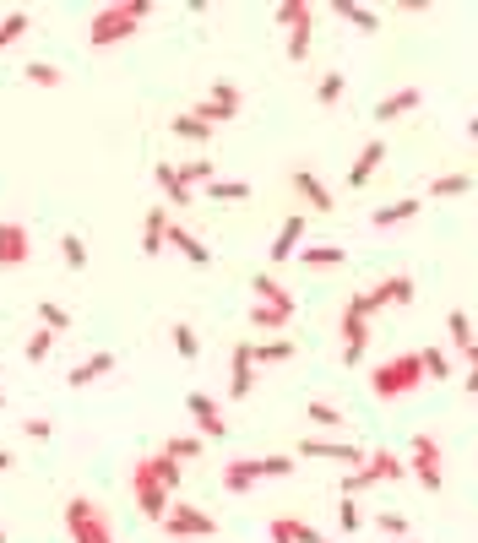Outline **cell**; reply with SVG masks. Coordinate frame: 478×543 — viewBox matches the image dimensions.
<instances>
[{"label": "cell", "mask_w": 478, "mask_h": 543, "mask_svg": "<svg viewBox=\"0 0 478 543\" xmlns=\"http://www.w3.org/2000/svg\"><path fill=\"white\" fill-rule=\"evenodd\" d=\"M147 16H152V0H120V5H103V11L93 16V27H87V44H93V49H109V44L131 38Z\"/></svg>", "instance_id": "1"}, {"label": "cell", "mask_w": 478, "mask_h": 543, "mask_svg": "<svg viewBox=\"0 0 478 543\" xmlns=\"http://www.w3.org/2000/svg\"><path fill=\"white\" fill-rule=\"evenodd\" d=\"M419 381H424L419 354H397V359H386V364H376V370H370V392H376L381 402H403V397H414V392H419Z\"/></svg>", "instance_id": "2"}, {"label": "cell", "mask_w": 478, "mask_h": 543, "mask_svg": "<svg viewBox=\"0 0 478 543\" xmlns=\"http://www.w3.org/2000/svg\"><path fill=\"white\" fill-rule=\"evenodd\" d=\"M65 538L71 543H114L109 506H98V500H87V495H71V500H65Z\"/></svg>", "instance_id": "3"}, {"label": "cell", "mask_w": 478, "mask_h": 543, "mask_svg": "<svg viewBox=\"0 0 478 543\" xmlns=\"http://www.w3.org/2000/svg\"><path fill=\"white\" fill-rule=\"evenodd\" d=\"M386 305H414V277H408V272H392V277L376 283L370 294H354V299H348V310H359L365 321H370L376 310H386Z\"/></svg>", "instance_id": "4"}, {"label": "cell", "mask_w": 478, "mask_h": 543, "mask_svg": "<svg viewBox=\"0 0 478 543\" xmlns=\"http://www.w3.org/2000/svg\"><path fill=\"white\" fill-rule=\"evenodd\" d=\"M218 533V517H207V511H196L190 500H174L169 506V517H163V538L174 543H190V538H212Z\"/></svg>", "instance_id": "5"}, {"label": "cell", "mask_w": 478, "mask_h": 543, "mask_svg": "<svg viewBox=\"0 0 478 543\" xmlns=\"http://www.w3.org/2000/svg\"><path fill=\"white\" fill-rule=\"evenodd\" d=\"M131 500H136V511H141V517H152V522H163V517H169V506H174V500H169V490L152 479L147 457L131 468Z\"/></svg>", "instance_id": "6"}, {"label": "cell", "mask_w": 478, "mask_h": 543, "mask_svg": "<svg viewBox=\"0 0 478 543\" xmlns=\"http://www.w3.org/2000/svg\"><path fill=\"white\" fill-rule=\"evenodd\" d=\"M408 468H414V479H419L430 495L446 490V473H441V441H435V435H414V446H408Z\"/></svg>", "instance_id": "7"}, {"label": "cell", "mask_w": 478, "mask_h": 543, "mask_svg": "<svg viewBox=\"0 0 478 543\" xmlns=\"http://www.w3.org/2000/svg\"><path fill=\"white\" fill-rule=\"evenodd\" d=\"M239 103H245V98H239V87H234L229 76H218V82H212V92L196 103V120L223 125V120H234V114H239Z\"/></svg>", "instance_id": "8"}, {"label": "cell", "mask_w": 478, "mask_h": 543, "mask_svg": "<svg viewBox=\"0 0 478 543\" xmlns=\"http://www.w3.org/2000/svg\"><path fill=\"white\" fill-rule=\"evenodd\" d=\"M27 256H33V239H27V228H22V223H11V218H0V272H16V267H27Z\"/></svg>", "instance_id": "9"}, {"label": "cell", "mask_w": 478, "mask_h": 543, "mask_svg": "<svg viewBox=\"0 0 478 543\" xmlns=\"http://www.w3.org/2000/svg\"><path fill=\"white\" fill-rule=\"evenodd\" d=\"M185 413L196 419V430H201V441H223V435H229V419L218 413V402H212L207 392H190V402H185Z\"/></svg>", "instance_id": "10"}, {"label": "cell", "mask_w": 478, "mask_h": 543, "mask_svg": "<svg viewBox=\"0 0 478 543\" xmlns=\"http://www.w3.org/2000/svg\"><path fill=\"white\" fill-rule=\"evenodd\" d=\"M250 386H256V348H250V343H234V354H229V392H234V397H250Z\"/></svg>", "instance_id": "11"}, {"label": "cell", "mask_w": 478, "mask_h": 543, "mask_svg": "<svg viewBox=\"0 0 478 543\" xmlns=\"http://www.w3.org/2000/svg\"><path fill=\"white\" fill-rule=\"evenodd\" d=\"M299 457H327V462H343L348 473L370 462V451H359V446H337V441H299Z\"/></svg>", "instance_id": "12"}, {"label": "cell", "mask_w": 478, "mask_h": 543, "mask_svg": "<svg viewBox=\"0 0 478 543\" xmlns=\"http://www.w3.org/2000/svg\"><path fill=\"white\" fill-rule=\"evenodd\" d=\"M365 348H370V321H365L359 310H343V359H348V364H359V359H365Z\"/></svg>", "instance_id": "13"}, {"label": "cell", "mask_w": 478, "mask_h": 543, "mask_svg": "<svg viewBox=\"0 0 478 543\" xmlns=\"http://www.w3.org/2000/svg\"><path fill=\"white\" fill-rule=\"evenodd\" d=\"M261 484V462L256 457H234V462H223V490L229 495H250Z\"/></svg>", "instance_id": "14"}, {"label": "cell", "mask_w": 478, "mask_h": 543, "mask_svg": "<svg viewBox=\"0 0 478 543\" xmlns=\"http://www.w3.org/2000/svg\"><path fill=\"white\" fill-rule=\"evenodd\" d=\"M267 538L272 543H321V533H316L310 522H299V517H272V522H267Z\"/></svg>", "instance_id": "15"}, {"label": "cell", "mask_w": 478, "mask_h": 543, "mask_svg": "<svg viewBox=\"0 0 478 543\" xmlns=\"http://www.w3.org/2000/svg\"><path fill=\"white\" fill-rule=\"evenodd\" d=\"M294 190L305 196V207H310V212H332V207H337V196H332V190H327L310 169H299V174H294Z\"/></svg>", "instance_id": "16"}, {"label": "cell", "mask_w": 478, "mask_h": 543, "mask_svg": "<svg viewBox=\"0 0 478 543\" xmlns=\"http://www.w3.org/2000/svg\"><path fill=\"white\" fill-rule=\"evenodd\" d=\"M424 103V92L419 87H397V92H386L381 103H376V120H403L408 109H419Z\"/></svg>", "instance_id": "17"}, {"label": "cell", "mask_w": 478, "mask_h": 543, "mask_svg": "<svg viewBox=\"0 0 478 543\" xmlns=\"http://www.w3.org/2000/svg\"><path fill=\"white\" fill-rule=\"evenodd\" d=\"M163 245H169V212H163V207H147V218H141V250L158 256Z\"/></svg>", "instance_id": "18"}, {"label": "cell", "mask_w": 478, "mask_h": 543, "mask_svg": "<svg viewBox=\"0 0 478 543\" xmlns=\"http://www.w3.org/2000/svg\"><path fill=\"white\" fill-rule=\"evenodd\" d=\"M250 288H256V305H272V310H283V315H294V294L278 283V277H250Z\"/></svg>", "instance_id": "19"}, {"label": "cell", "mask_w": 478, "mask_h": 543, "mask_svg": "<svg viewBox=\"0 0 478 543\" xmlns=\"http://www.w3.org/2000/svg\"><path fill=\"white\" fill-rule=\"evenodd\" d=\"M299 239H305V218L294 212V218H283V228H278V239H272V261L299 256Z\"/></svg>", "instance_id": "20"}, {"label": "cell", "mask_w": 478, "mask_h": 543, "mask_svg": "<svg viewBox=\"0 0 478 543\" xmlns=\"http://www.w3.org/2000/svg\"><path fill=\"white\" fill-rule=\"evenodd\" d=\"M114 370V354H87L76 370H65V386H87V381H103Z\"/></svg>", "instance_id": "21"}, {"label": "cell", "mask_w": 478, "mask_h": 543, "mask_svg": "<svg viewBox=\"0 0 478 543\" xmlns=\"http://www.w3.org/2000/svg\"><path fill=\"white\" fill-rule=\"evenodd\" d=\"M381 158H386V141H365V152H359V158H354V169H348V185L359 190V185L381 169Z\"/></svg>", "instance_id": "22"}, {"label": "cell", "mask_w": 478, "mask_h": 543, "mask_svg": "<svg viewBox=\"0 0 478 543\" xmlns=\"http://www.w3.org/2000/svg\"><path fill=\"white\" fill-rule=\"evenodd\" d=\"M169 245H174L185 261H196V267H207V261H212V250H207V245H201L190 228H180V223H169Z\"/></svg>", "instance_id": "23"}, {"label": "cell", "mask_w": 478, "mask_h": 543, "mask_svg": "<svg viewBox=\"0 0 478 543\" xmlns=\"http://www.w3.org/2000/svg\"><path fill=\"white\" fill-rule=\"evenodd\" d=\"M419 207H424L419 196H403V201H392V207H381V212H376L370 223H376V228H397V223H408V218H419Z\"/></svg>", "instance_id": "24"}, {"label": "cell", "mask_w": 478, "mask_h": 543, "mask_svg": "<svg viewBox=\"0 0 478 543\" xmlns=\"http://www.w3.org/2000/svg\"><path fill=\"white\" fill-rule=\"evenodd\" d=\"M147 468H152V479H158L169 495H174V490H180V479H185V462H174L169 451H152V457H147Z\"/></svg>", "instance_id": "25"}, {"label": "cell", "mask_w": 478, "mask_h": 543, "mask_svg": "<svg viewBox=\"0 0 478 543\" xmlns=\"http://www.w3.org/2000/svg\"><path fill=\"white\" fill-rule=\"evenodd\" d=\"M278 22H283L288 33H305V27H316V5H305V0H283V5H278Z\"/></svg>", "instance_id": "26"}, {"label": "cell", "mask_w": 478, "mask_h": 543, "mask_svg": "<svg viewBox=\"0 0 478 543\" xmlns=\"http://www.w3.org/2000/svg\"><path fill=\"white\" fill-rule=\"evenodd\" d=\"M419 364H424V381H452V354L446 348H419Z\"/></svg>", "instance_id": "27"}, {"label": "cell", "mask_w": 478, "mask_h": 543, "mask_svg": "<svg viewBox=\"0 0 478 543\" xmlns=\"http://www.w3.org/2000/svg\"><path fill=\"white\" fill-rule=\"evenodd\" d=\"M370 473H376L381 484H397V479L408 473V462H403L397 451H370Z\"/></svg>", "instance_id": "28"}, {"label": "cell", "mask_w": 478, "mask_h": 543, "mask_svg": "<svg viewBox=\"0 0 478 543\" xmlns=\"http://www.w3.org/2000/svg\"><path fill=\"white\" fill-rule=\"evenodd\" d=\"M332 11H337V16H348L359 33H376V27H381V16H376L370 5H354V0H332Z\"/></svg>", "instance_id": "29"}, {"label": "cell", "mask_w": 478, "mask_h": 543, "mask_svg": "<svg viewBox=\"0 0 478 543\" xmlns=\"http://www.w3.org/2000/svg\"><path fill=\"white\" fill-rule=\"evenodd\" d=\"M158 185H163V196H169L174 207L196 201V190H185V185H180V169H174V163H158Z\"/></svg>", "instance_id": "30"}, {"label": "cell", "mask_w": 478, "mask_h": 543, "mask_svg": "<svg viewBox=\"0 0 478 543\" xmlns=\"http://www.w3.org/2000/svg\"><path fill=\"white\" fill-rule=\"evenodd\" d=\"M299 261H305V267H343L348 250H343V245H310V250H299Z\"/></svg>", "instance_id": "31"}, {"label": "cell", "mask_w": 478, "mask_h": 543, "mask_svg": "<svg viewBox=\"0 0 478 543\" xmlns=\"http://www.w3.org/2000/svg\"><path fill=\"white\" fill-rule=\"evenodd\" d=\"M446 337L457 343V354H468V348L478 343V337H473V321H468L463 310H452V315H446Z\"/></svg>", "instance_id": "32"}, {"label": "cell", "mask_w": 478, "mask_h": 543, "mask_svg": "<svg viewBox=\"0 0 478 543\" xmlns=\"http://www.w3.org/2000/svg\"><path fill=\"white\" fill-rule=\"evenodd\" d=\"M218 174H212V163L207 158H190V163H180V185L185 190H196V185H212Z\"/></svg>", "instance_id": "33"}, {"label": "cell", "mask_w": 478, "mask_h": 543, "mask_svg": "<svg viewBox=\"0 0 478 543\" xmlns=\"http://www.w3.org/2000/svg\"><path fill=\"white\" fill-rule=\"evenodd\" d=\"M207 196H212V201H250L256 190H250L245 179H212V185H207Z\"/></svg>", "instance_id": "34"}, {"label": "cell", "mask_w": 478, "mask_h": 543, "mask_svg": "<svg viewBox=\"0 0 478 543\" xmlns=\"http://www.w3.org/2000/svg\"><path fill=\"white\" fill-rule=\"evenodd\" d=\"M288 359H294V343H288V337L256 343V364H288Z\"/></svg>", "instance_id": "35"}, {"label": "cell", "mask_w": 478, "mask_h": 543, "mask_svg": "<svg viewBox=\"0 0 478 543\" xmlns=\"http://www.w3.org/2000/svg\"><path fill=\"white\" fill-rule=\"evenodd\" d=\"M201 446H207L201 435H169V441H163V451H169L174 462H190V457H201Z\"/></svg>", "instance_id": "36"}, {"label": "cell", "mask_w": 478, "mask_h": 543, "mask_svg": "<svg viewBox=\"0 0 478 543\" xmlns=\"http://www.w3.org/2000/svg\"><path fill=\"white\" fill-rule=\"evenodd\" d=\"M27 27H33V16H27V11H5V16H0V49H5V44H16Z\"/></svg>", "instance_id": "37"}, {"label": "cell", "mask_w": 478, "mask_h": 543, "mask_svg": "<svg viewBox=\"0 0 478 543\" xmlns=\"http://www.w3.org/2000/svg\"><path fill=\"white\" fill-rule=\"evenodd\" d=\"M22 76H27L33 87H60V65H49V60H33V65H22Z\"/></svg>", "instance_id": "38"}, {"label": "cell", "mask_w": 478, "mask_h": 543, "mask_svg": "<svg viewBox=\"0 0 478 543\" xmlns=\"http://www.w3.org/2000/svg\"><path fill=\"white\" fill-rule=\"evenodd\" d=\"M174 136H185V141H207V136H212V125H207V120H196V114H174Z\"/></svg>", "instance_id": "39"}, {"label": "cell", "mask_w": 478, "mask_h": 543, "mask_svg": "<svg viewBox=\"0 0 478 543\" xmlns=\"http://www.w3.org/2000/svg\"><path fill=\"white\" fill-rule=\"evenodd\" d=\"M468 190H473L468 174H441V179H430V196H468Z\"/></svg>", "instance_id": "40"}, {"label": "cell", "mask_w": 478, "mask_h": 543, "mask_svg": "<svg viewBox=\"0 0 478 543\" xmlns=\"http://www.w3.org/2000/svg\"><path fill=\"white\" fill-rule=\"evenodd\" d=\"M60 256H65L71 272H82V267H87V239H82V234H65V239H60Z\"/></svg>", "instance_id": "41"}, {"label": "cell", "mask_w": 478, "mask_h": 543, "mask_svg": "<svg viewBox=\"0 0 478 543\" xmlns=\"http://www.w3.org/2000/svg\"><path fill=\"white\" fill-rule=\"evenodd\" d=\"M294 315H283V310H272V305H256L250 310V326H261V332H283Z\"/></svg>", "instance_id": "42"}, {"label": "cell", "mask_w": 478, "mask_h": 543, "mask_svg": "<svg viewBox=\"0 0 478 543\" xmlns=\"http://www.w3.org/2000/svg\"><path fill=\"white\" fill-rule=\"evenodd\" d=\"M169 337H174V354H180V359H196V354H201V343H196V332H190L185 321H174Z\"/></svg>", "instance_id": "43"}, {"label": "cell", "mask_w": 478, "mask_h": 543, "mask_svg": "<svg viewBox=\"0 0 478 543\" xmlns=\"http://www.w3.org/2000/svg\"><path fill=\"white\" fill-rule=\"evenodd\" d=\"M376 484H381V479H376L370 462H365V468H354V473L343 479V495H365V490H376Z\"/></svg>", "instance_id": "44"}, {"label": "cell", "mask_w": 478, "mask_h": 543, "mask_svg": "<svg viewBox=\"0 0 478 543\" xmlns=\"http://www.w3.org/2000/svg\"><path fill=\"white\" fill-rule=\"evenodd\" d=\"M38 315H44V326H49V332H71V310H60V305H49V299H44V305H38Z\"/></svg>", "instance_id": "45"}, {"label": "cell", "mask_w": 478, "mask_h": 543, "mask_svg": "<svg viewBox=\"0 0 478 543\" xmlns=\"http://www.w3.org/2000/svg\"><path fill=\"white\" fill-rule=\"evenodd\" d=\"M49 348H54V332H49V326L27 337V359H33V364H44V359H49Z\"/></svg>", "instance_id": "46"}, {"label": "cell", "mask_w": 478, "mask_h": 543, "mask_svg": "<svg viewBox=\"0 0 478 543\" xmlns=\"http://www.w3.org/2000/svg\"><path fill=\"white\" fill-rule=\"evenodd\" d=\"M376 528H381L386 538H408V517H403V511H381V517H376Z\"/></svg>", "instance_id": "47"}, {"label": "cell", "mask_w": 478, "mask_h": 543, "mask_svg": "<svg viewBox=\"0 0 478 543\" xmlns=\"http://www.w3.org/2000/svg\"><path fill=\"white\" fill-rule=\"evenodd\" d=\"M316 98H321V103H337V98H343V76H337V71H327V76L316 82Z\"/></svg>", "instance_id": "48"}, {"label": "cell", "mask_w": 478, "mask_h": 543, "mask_svg": "<svg viewBox=\"0 0 478 543\" xmlns=\"http://www.w3.org/2000/svg\"><path fill=\"white\" fill-rule=\"evenodd\" d=\"M337 517H343V533H359V528H365V517H359V500H354V495H343Z\"/></svg>", "instance_id": "49"}, {"label": "cell", "mask_w": 478, "mask_h": 543, "mask_svg": "<svg viewBox=\"0 0 478 543\" xmlns=\"http://www.w3.org/2000/svg\"><path fill=\"white\" fill-rule=\"evenodd\" d=\"M305 413H310V419H316V424H343V413H337V408H332V402H327V397H316V402H310V408H305Z\"/></svg>", "instance_id": "50"}, {"label": "cell", "mask_w": 478, "mask_h": 543, "mask_svg": "<svg viewBox=\"0 0 478 543\" xmlns=\"http://www.w3.org/2000/svg\"><path fill=\"white\" fill-rule=\"evenodd\" d=\"M294 473V457H261V479H288Z\"/></svg>", "instance_id": "51"}, {"label": "cell", "mask_w": 478, "mask_h": 543, "mask_svg": "<svg viewBox=\"0 0 478 543\" xmlns=\"http://www.w3.org/2000/svg\"><path fill=\"white\" fill-rule=\"evenodd\" d=\"M463 392H468V397H478V343L468 348V381H463Z\"/></svg>", "instance_id": "52"}, {"label": "cell", "mask_w": 478, "mask_h": 543, "mask_svg": "<svg viewBox=\"0 0 478 543\" xmlns=\"http://www.w3.org/2000/svg\"><path fill=\"white\" fill-rule=\"evenodd\" d=\"M22 430H27V435H33V441H49V435H54V424H49V419H27V424H22Z\"/></svg>", "instance_id": "53"}, {"label": "cell", "mask_w": 478, "mask_h": 543, "mask_svg": "<svg viewBox=\"0 0 478 543\" xmlns=\"http://www.w3.org/2000/svg\"><path fill=\"white\" fill-rule=\"evenodd\" d=\"M5 468H11V451H0V473H5Z\"/></svg>", "instance_id": "54"}, {"label": "cell", "mask_w": 478, "mask_h": 543, "mask_svg": "<svg viewBox=\"0 0 478 543\" xmlns=\"http://www.w3.org/2000/svg\"><path fill=\"white\" fill-rule=\"evenodd\" d=\"M468 131H473V136H478V120H473V125H468Z\"/></svg>", "instance_id": "55"}, {"label": "cell", "mask_w": 478, "mask_h": 543, "mask_svg": "<svg viewBox=\"0 0 478 543\" xmlns=\"http://www.w3.org/2000/svg\"><path fill=\"white\" fill-rule=\"evenodd\" d=\"M0 543H5V528H0Z\"/></svg>", "instance_id": "56"}, {"label": "cell", "mask_w": 478, "mask_h": 543, "mask_svg": "<svg viewBox=\"0 0 478 543\" xmlns=\"http://www.w3.org/2000/svg\"><path fill=\"white\" fill-rule=\"evenodd\" d=\"M397 543H414V538H397Z\"/></svg>", "instance_id": "57"}, {"label": "cell", "mask_w": 478, "mask_h": 543, "mask_svg": "<svg viewBox=\"0 0 478 543\" xmlns=\"http://www.w3.org/2000/svg\"><path fill=\"white\" fill-rule=\"evenodd\" d=\"M0 402H5V397H0Z\"/></svg>", "instance_id": "58"}, {"label": "cell", "mask_w": 478, "mask_h": 543, "mask_svg": "<svg viewBox=\"0 0 478 543\" xmlns=\"http://www.w3.org/2000/svg\"><path fill=\"white\" fill-rule=\"evenodd\" d=\"M321 543H327V538H321Z\"/></svg>", "instance_id": "59"}]
</instances>
